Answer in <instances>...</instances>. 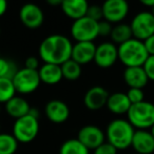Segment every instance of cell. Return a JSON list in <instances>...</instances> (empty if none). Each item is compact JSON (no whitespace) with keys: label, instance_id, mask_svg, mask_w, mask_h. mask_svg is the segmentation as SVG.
Here are the masks:
<instances>
[{"label":"cell","instance_id":"1","mask_svg":"<svg viewBox=\"0 0 154 154\" xmlns=\"http://www.w3.org/2000/svg\"><path fill=\"white\" fill-rule=\"evenodd\" d=\"M73 43L66 36L61 34H52L45 37L39 45V57L45 63L61 66L72 55Z\"/></svg>","mask_w":154,"mask_h":154},{"label":"cell","instance_id":"2","mask_svg":"<svg viewBox=\"0 0 154 154\" xmlns=\"http://www.w3.org/2000/svg\"><path fill=\"white\" fill-rule=\"evenodd\" d=\"M135 129L127 119L117 118L110 122L106 130L107 143L117 150H126L131 147Z\"/></svg>","mask_w":154,"mask_h":154},{"label":"cell","instance_id":"3","mask_svg":"<svg viewBox=\"0 0 154 154\" xmlns=\"http://www.w3.org/2000/svg\"><path fill=\"white\" fill-rule=\"evenodd\" d=\"M118 60L126 68L143 66L147 58L149 57L143 41L131 38L128 41L117 45Z\"/></svg>","mask_w":154,"mask_h":154},{"label":"cell","instance_id":"4","mask_svg":"<svg viewBox=\"0 0 154 154\" xmlns=\"http://www.w3.org/2000/svg\"><path fill=\"white\" fill-rule=\"evenodd\" d=\"M127 117L135 130H150L154 125V103L143 100L131 105Z\"/></svg>","mask_w":154,"mask_h":154},{"label":"cell","instance_id":"5","mask_svg":"<svg viewBox=\"0 0 154 154\" xmlns=\"http://www.w3.org/2000/svg\"><path fill=\"white\" fill-rule=\"evenodd\" d=\"M39 133L38 118L28 114L15 120L13 126V136L18 143H28L33 141Z\"/></svg>","mask_w":154,"mask_h":154},{"label":"cell","instance_id":"6","mask_svg":"<svg viewBox=\"0 0 154 154\" xmlns=\"http://www.w3.org/2000/svg\"><path fill=\"white\" fill-rule=\"evenodd\" d=\"M71 35L76 42H94L98 36V21L85 17L73 21L71 26Z\"/></svg>","mask_w":154,"mask_h":154},{"label":"cell","instance_id":"7","mask_svg":"<svg viewBox=\"0 0 154 154\" xmlns=\"http://www.w3.org/2000/svg\"><path fill=\"white\" fill-rule=\"evenodd\" d=\"M13 85L17 93L22 95L31 94L39 88L41 82L39 78L38 71L29 70L22 68L17 71L15 76L13 77Z\"/></svg>","mask_w":154,"mask_h":154},{"label":"cell","instance_id":"8","mask_svg":"<svg viewBox=\"0 0 154 154\" xmlns=\"http://www.w3.org/2000/svg\"><path fill=\"white\" fill-rule=\"evenodd\" d=\"M133 38L145 41L154 35V16L151 12L143 11L132 18L130 23Z\"/></svg>","mask_w":154,"mask_h":154},{"label":"cell","instance_id":"9","mask_svg":"<svg viewBox=\"0 0 154 154\" xmlns=\"http://www.w3.org/2000/svg\"><path fill=\"white\" fill-rule=\"evenodd\" d=\"M103 16L110 23H120L129 13V3L126 0H107L103 5Z\"/></svg>","mask_w":154,"mask_h":154},{"label":"cell","instance_id":"10","mask_svg":"<svg viewBox=\"0 0 154 154\" xmlns=\"http://www.w3.org/2000/svg\"><path fill=\"white\" fill-rule=\"evenodd\" d=\"M118 60L117 45L112 41L101 42L96 45V51L93 61L100 69H109L113 66Z\"/></svg>","mask_w":154,"mask_h":154},{"label":"cell","instance_id":"11","mask_svg":"<svg viewBox=\"0 0 154 154\" xmlns=\"http://www.w3.org/2000/svg\"><path fill=\"white\" fill-rule=\"evenodd\" d=\"M77 139L88 150H95L106 140V134L95 125L84 126L77 134Z\"/></svg>","mask_w":154,"mask_h":154},{"label":"cell","instance_id":"12","mask_svg":"<svg viewBox=\"0 0 154 154\" xmlns=\"http://www.w3.org/2000/svg\"><path fill=\"white\" fill-rule=\"evenodd\" d=\"M19 18L24 26L35 30L42 26L45 21V14L40 7L35 3H26L20 9Z\"/></svg>","mask_w":154,"mask_h":154},{"label":"cell","instance_id":"13","mask_svg":"<svg viewBox=\"0 0 154 154\" xmlns=\"http://www.w3.org/2000/svg\"><path fill=\"white\" fill-rule=\"evenodd\" d=\"M109 92L100 86H94L86 92L84 96V105L91 111H98L106 107Z\"/></svg>","mask_w":154,"mask_h":154},{"label":"cell","instance_id":"14","mask_svg":"<svg viewBox=\"0 0 154 154\" xmlns=\"http://www.w3.org/2000/svg\"><path fill=\"white\" fill-rule=\"evenodd\" d=\"M45 115L54 124H62L70 117V108L60 99H52L45 105Z\"/></svg>","mask_w":154,"mask_h":154},{"label":"cell","instance_id":"15","mask_svg":"<svg viewBox=\"0 0 154 154\" xmlns=\"http://www.w3.org/2000/svg\"><path fill=\"white\" fill-rule=\"evenodd\" d=\"M131 147L137 154H153L154 137L150 130H135Z\"/></svg>","mask_w":154,"mask_h":154},{"label":"cell","instance_id":"16","mask_svg":"<svg viewBox=\"0 0 154 154\" xmlns=\"http://www.w3.org/2000/svg\"><path fill=\"white\" fill-rule=\"evenodd\" d=\"M95 51H96V45L94 42H89V41L76 42L73 45L71 59L80 66L90 63L94 60Z\"/></svg>","mask_w":154,"mask_h":154},{"label":"cell","instance_id":"17","mask_svg":"<svg viewBox=\"0 0 154 154\" xmlns=\"http://www.w3.org/2000/svg\"><path fill=\"white\" fill-rule=\"evenodd\" d=\"M124 80L130 88L141 89L143 90L149 82L147 74L143 71V66H132L126 68L124 71Z\"/></svg>","mask_w":154,"mask_h":154},{"label":"cell","instance_id":"18","mask_svg":"<svg viewBox=\"0 0 154 154\" xmlns=\"http://www.w3.org/2000/svg\"><path fill=\"white\" fill-rule=\"evenodd\" d=\"M60 7L64 15L75 21L87 16L89 3L86 0H63Z\"/></svg>","mask_w":154,"mask_h":154},{"label":"cell","instance_id":"19","mask_svg":"<svg viewBox=\"0 0 154 154\" xmlns=\"http://www.w3.org/2000/svg\"><path fill=\"white\" fill-rule=\"evenodd\" d=\"M106 107L111 113L115 115H124L128 113L131 107V103L127 97L126 93L115 92L109 95Z\"/></svg>","mask_w":154,"mask_h":154},{"label":"cell","instance_id":"20","mask_svg":"<svg viewBox=\"0 0 154 154\" xmlns=\"http://www.w3.org/2000/svg\"><path fill=\"white\" fill-rule=\"evenodd\" d=\"M38 75L40 82L45 85H49V86L57 85L63 78L61 66L52 63H43L41 66H39Z\"/></svg>","mask_w":154,"mask_h":154},{"label":"cell","instance_id":"21","mask_svg":"<svg viewBox=\"0 0 154 154\" xmlns=\"http://www.w3.org/2000/svg\"><path fill=\"white\" fill-rule=\"evenodd\" d=\"M5 105V111L11 117L18 119V118L26 116L29 114L31 109V106L29 103L20 96H14L12 99H10Z\"/></svg>","mask_w":154,"mask_h":154},{"label":"cell","instance_id":"22","mask_svg":"<svg viewBox=\"0 0 154 154\" xmlns=\"http://www.w3.org/2000/svg\"><path fill=\"white\" fill-rule=\"evenodd\" d=\"M112 39V42L116 45H119L122 43L128 41L129 39L133 38L132 36V31H131L130 24L120 22L113 26L112 29L111 35H110Z\"/></svg>","mask_w":154,"mask_h":154},{"label":"cell","instance_id":"23","mask_svg":"<svg viewBox=\"0 0 154 154\" xmlns=\"http://www.w3.org/2000/svg\"><path fill=\"white\" fill-rule=\"evenodd\" d=\"M59 154H90L88 150L77 138H71L62 143Z\"/></svg>","mask_w":154,"mask_h":154},{"label":"cell","instance_id":"24","mask_svg":"<svg viewBox=\"0 0 154 154\" xmlns=\"http://www.w3.org/2000/svg\"><path fill=\"white\" fill-rule=\"evenodd\" d=\"M62 77L66 80H77L82 76V66L75 62L74 60L69 59L61 66Z\"/></svg>","mask_w":154,"mask_h":154},{"label":"cell","instance_id":"25","mask_svg":"<svg viewBox=\"0 0 154 154\" xmlns=\"http://www.w3.org/2000/svg\"><path fill=\"white\" fill-rule=\"evenodd\" d=\"M18 149V141L13 134L0 133V154H15Z\"/></svg>","mask_w":154,"mask_h":154},{"label":"cell","instance_id":"26","mask_svg":"<svg viewBox=\"0 0 154 154\" xmlns=\"http://www.w3.org/2000/svg\"><path fill=\"white\" fill-rule=\"evenodd\" d=\"M16 90L12 79L0 78V105L7 103L10 99L16 96Z\"/></svg>","mask_w":154,"mask_h":154},{"label":"cell","instance_id":"27","mask_svg":"<svg viewBox=\"0 0 154 154\" xmlns=\"http://www.w3.org/2000/svg\"><path fill=\"white\" fill-rule=\"evenodd\" d=\"M18 70L19 69H17V66L12 60L0 57V78L13 79Z\"/></svg>","mask_w":154,"mask_h":154},{"label":"cell","instance_id":"28","mask_svg":"<svg viewBox=\"0 0 154 154\" xmlns=\"http://www.w3.org/2000/svg\"><path fill=\"white\" fill-rule=\"evenodd\" d=\"M127 97L130 100L131 105H135V103H141V101L145 100V94H143V91L141 89H134L130 88L127 91Z\"/></svg>","mask_w":154,"mask_h":154},{"label":"cell","instance_id":"29","mask_svg":"<svg viewBox=\"0 0 154 154\" xmlns=\"http://www.w3.org/2000/svg\"><path fill=\"white\" fill-rule=\"evenodd\" d=\"M87 17L91 18V19L95 20V21H98V22L100 21L101 18H103L101 5H89L88 12H87Z\"/></svg>","mask_w":154,"mask_h":154},{"label":"cell","instance_id":"30","mask_svg":"<svg viewBox=\"0 0 154 154\" xmlns=\"http://www.w3.org/2000/svg\"><path fill=\"white\" fill-rule=\"evenodd\" d=\"M143 69L147 74L148 79L154 82V55H149L143 64Z\"/></svg>","mask_w":154,"mask_h":154},{"label":"cell","instance_id":"31","mask_svg":"<svg viewBox=\"0 0 154 154\" xmlns=\"http://www.w3.org/2000/svg\"><path fill=\"white\" fill-rule=\"evenodd\" d=\"M112 29H113L112 23L106 21V20H100L98 22V36L101 37L110 36L112 32Z\"/></svg>","mask_w":154,"mask_h":154},{"label":"cell","instance_id":"32","mask_svg":"<svg viewBox=\"0 0 154 154\" xmlns=\"http://www.w3.org/2000/svg\"><path fill=\"white\" fill-rule=\"evenodd\" d=\"M117 151L118 150L115 149L113 146L105 141L103 145L94 150V154H117Z\"/></svg>","mask_w":154,"mask_h":154},{"label":"cell","instance_id":"33","mask_svg":"<svg viewBox=\"0 0 154 154\" xmlns=\"http://www.w3.org/2000/svg\"><path fill=\"white\" fill-rule=\"evenodd\" d=\"M24 68L29 69V70H34V71H38L39 69V60L37 57L35 56H30L26 59L24 62Z\"/></svg>","mask_w":154,"mask_h":154},{"label":"cell","instance_id":"34","mask_svg":"<svg viewBox=\"0 0 154 154\" xmlns=\"http://www.w3.org/2000/svg\"><path fill=\"white\" fill-rule=\"evenodd\" d=\"M143 45L149 55H154V35L150 36L143 41Z\"/></svg>","mask_w":154,"mask_h":154},{"label":"cell","instance_id":"35","mask_svg":"<svg viewBox=\"0 0 154 154\" xmlns=\"http://www.w3.org/2000/svg\"><path fill=\"white\" fill-rule=\"evenodd\" d=\"M8 9V3L5 2V0H0V17L7 12Z\"/></svg>","mask_w":154,"mask_h":154},{"label":"cell","instance_id":"36","mask_svg":"<svg viewBox=\"0 0 154 154\" xmlns=\"http://www.w3.org/2000/svg\"><path fill=\"white\" fill-rule=\"evenodd\" d=\"M141 3L145 7L150 8V9H152L154 7V0H141Z\"/></svg>","mask_w":154,"mask_h":154},{"label":"cell","instance_id":"37","mask_svg":"<svg viewBox=\"0 0 154 154\" xmlns=\"http://www.w3.org/2000/svg\"><path fill=\"white\" fill-rule=\"evenodd\" d=\"M48 3L51 5H61L62 0H48Z\"/></svg>","mask_w":154,"mask_h":154},{"label":"cell","instance_id":"38","mask_svg":"<svg viewBox=\"0 0 154 154\" xmlns=\"http://www.w3.org/2000/svg\"><path fill=\"white\" fill-rule=\"evenodd\" d=\"M150 132H151V134H152V136L154 137V125L152 126V128L150 129Z\"/></svg>","mask_w":154,"mask_h":154},{"label":"cell","instance_id":"39","mask_svg":"<svg viewBox=\"0 0 154 154\" xmlns=\"http://www.w3.org/2000/svg\"><path fill=\"white\" fill-rule=\"evenodd\" d=\"M151 13H152V15L154 16V7H153V8H152V9H151Z\"/></svg>","mask_w":154,"mask_h":154},{"label":"cell","instance_id":"40","mask_svg":"<svg viewBox=\"0 0 154 154\" xmlns=\"http://www.w3.org/2000/svg\"><path fill=\"white\" fill-rule=\"evenodd\" d=\"M0 36H1V29H0Z\"/></svg>","mask_w":154,"mask_h":154},{"label":"cell","instance_id":"41","mask_svg":"<svg viewBox=\"0 0 154 154\" xmlns=\"http://www.w3.org/2000/svg\"><path fill=\"white\" fill-rule=\"evenodd\" d=\"M0 130H1V125H0Z\"/></svg>","mask_w":154,"mask_h":154},{"label":"cell","instance_id":"42","mask_svg":"<svg viewBox=\"0 0 154 154\" xmlns=\"http://www.w3.org/2000/svg\"><path fill=\"white\" fill-rule=\"evenodd\" d=\"M0 112H1V107H0Z\"/></svg>","mask_w":154,"mask_h":154},{"label":"cell","instance_id":"43","mask_svg":"<svg viewBox=\"0 0 154 154\" xmlns=\"http://www.w3.org/2000/svg\"><path fill=\"white\" fill-rule=\"evenodd\" d=\"M132 154H137V153H132Z\"/></svg>","mask_w":154,"mask_h":154}]
</instances>
